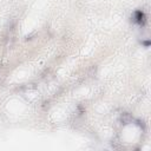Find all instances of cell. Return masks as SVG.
Masks as SVG:
<instances>
[{"label": "cell", "mask_w": 151, "mask_h": 151, "mask_svg": "<svg viewBox=\"0 0 151 151\" xmlns=\"http://www.w3.org/2000/svg\"><path fill=\"white\" fill-rule=\"evenodd\" d=\"M134 17H136V21H137V22L142 24V22L144 21V13H143V12L137 11V12H136V14H134Z\"/></svg>", "instance_id": "6da1fadb"}]
</instances>
